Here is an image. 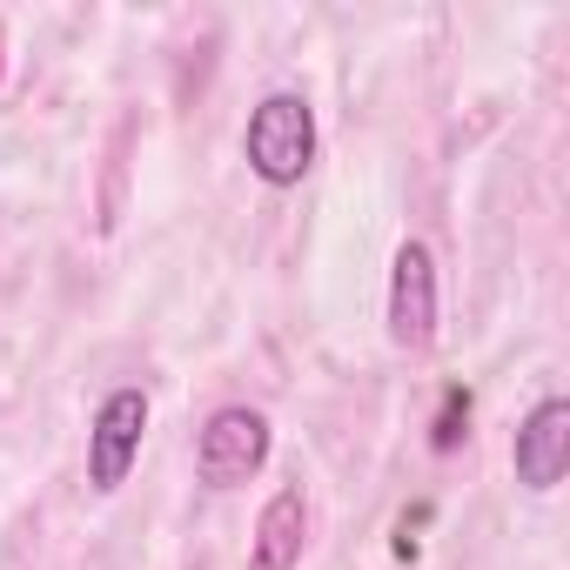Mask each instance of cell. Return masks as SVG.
I'll use <instances>...</instances> for the list:
<instances>
[{
    "instance_id": "cell-1",
    "label": "cell",
    "mask_w": 570,
    "mask_h": 570,
    "mask_svg": "<svg viewBox=\"0 0 570 570\" xmlns=\"http://www.w3.org/2000/svg\"><path fill=\"white\" fill-rule=\"evenodd\" d=\"M242 155H248V175L262 188H296L316 168V108H309V95H296V88L262 95L248 108Z\"/></svg>"
},
{
    "instance_id": "cell-6",
    "label": "cell",
    "mask_w": 570,
    "mask_h": 570,
    "mask_svg": "<svg viewBox=\"0 0 570 570\" xmlns=\"http://www.w3.org/2000/svg\"><path fill=\"white\" fill-rule=\"evenodd\" d=\"M303 543H309V497L303 483H282L248 537V570H303Z\"/></svg>"
},
{
    "instance_id": "cell-8",
    "label": "cell",
    "mask_w": 570,
    "mask_h": 570,
    "mask_svg": "<svg viewBox=\"0 0 570 570\" xmlns=\"http://www.w3.org/2000/svg\"><path fill=\"white\" fill-rule=\"evenodd\" d=\"M423 523H430V503H416V510H403V523H396V557H403V563L416 557V530H423Z\"/></svg>"
},
{
    "instance_id": "cell-4",
    "label": "cell",
    "mask_w": 570,
    "mask_h": 570,
    "mask_svg": "<svg viewBox=\"0 0 570 570\" xmlns=\"http://www.w3.org/2000/svg\"><path fill=\"white\" fill-rule=\"evenodd\" d=\"M390 343L410 356H423L436 343V255L416 235L390 262Z\"/></svg>"
},
{
    "instance_id": "cell-5",
    "label": "cell",
    "mask_w": 570,
    "mask_h": 570,
    "mask_svg": "<svg viewBox=\"0 0 570 570\" xmlns=\"http://www.w3.org/2000/svg\"><path fill=\"white\" fill-rule=\"evenodd\" d=\"M510 463H517V483L550 497L570 470V396H543L523 423H517V443H510Z\"/></svg>"
},
{
    "instance_id": "cell-7",
    "label": "cell",
    "mask_w": 570,
    "mask_h": 570,
    "mask_svg": "<svg viewBox=\"0 0 570 570\" xmlns=\"http://www.w3.org/2000/svg\"><path fill=\"white\" fill-rule=\"evenodd\" d=\"M470 410H476V396H470L463 383H450L443 403H436V423H430V450H436V456H450V450L470 436Z\"/></svg>"
},
{
    "instance_id": "cell-2",
    "label": "cell",
    "mask_w": 570,
    "mask_h": 570,
    "mask_svg": "<svg viewBox=\"0 0 570 570\" xmlns=\"http://www.w3.org/2000/svg\"><path fill=\"white\" fill-rule=\"evenodd\" d=\"M268 463V416L255 403H222L195 436V476L202 490H242Z\"/></svg>"
},
{
    "instance_id": "cell-3",
    "label": "cell",
    "mask_w": 570,
    "mask_h": 570,
    "mask_svg": "<svg viewBox=\"0 0 570 570\" xmlns=\"http://www.w3.org/2000/svg\"><path fill=\"white\" fill-rule=\"evenodd\" d=\"M141 443H148V390L121 383L101 396V410L88 423V483L101 497H115L128 483V470L141 463Z\"/></svg>"
}]
</instances>
